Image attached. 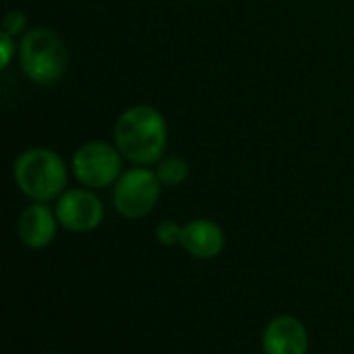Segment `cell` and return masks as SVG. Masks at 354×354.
<instances>
[{"label":"cell","mask_w":354,"mask_h":354,"mask_svg":"<svg viewBox=\"0 0 354 354\" xmlns=\"http://www.w3.org/2000/svg\"><path fill=\"white\" fill-rule=\"evenodd\" d=\"M114 141L122 158L139 166H149L162 160L168 143V127L156 108L139 104L118 116Z\"/></svg>","instance_id":"cell-1"},{"label":"cell","mask_w":354,"mask_h":354,"mask_svg":"<svg viewBox=\"0 0 354 354\" xmlns=\"http://www.w3.org/2000/svg\"><path fill=\"white\" fill-rule=\"evenodd\" d=\"M12 174L17 187L39 203L60 197L66 189V166L56 151L46 147L23 151L15 162Z\"/></svg>","instance_id":"cell-2"},{"label":"cell","mask_w":354,"mask_h":354,"mask_svg":"<svg viewBox=\"0 0 354 354\" xmlns=\"http://www.w3.org/2000/svg\"><path fill=\"white\" fill-rule=\"evenodd\" d=\"M19 62L33 83H54L66 71V46L52 29L35 27L27 31L19 44Z\"/></svg>","instance_id":"cell-3"},{"label":"cell","mask_w":354,"mask_h":354,"mask_svg":"<svg viewBox=\"0 0 354 354\" xmlns=\"http://www.w3.org/2000/svg\"><path fill=\"white\" fill-rule=\"evenodd\" d=\"M160 189L162 183L153 170L133 168L120 174V178L116 180L112 201L118 214H122L124 218H143L156 207L160 199Z\"/></svg>","instance_id":"cell-4"},{"label":"cell","mask_w":354,"mask_h":354,"mask_svg":"<svg viewBox=\"0 0 354 354\" xmlns=\"http://www.w3.org/2000/svg\"><path fill=\"white\" fill-rule=\"evenodd\" d=\"M122 153L104 141H89L73 156V172L89 189H106L120 178Z\"/></svg>","instance_id":"cell-5"},{"label":"cell","mask_w":354,"mask_h":354,"mask_svg":"<svg viewBox=\"0 0 354 354\" xmlns=\"http://www.w3.org/2000/svg\"><path fill=\"white\" fill-rule=\"evenodd\" d=\"M56 218L71 232H91L102 224L104 205L91 191L71 189L58 197Z\"/></svg>","instance_id":"cell-6"},{"label":"cell","mask_w":354,"mask_h":354,"mask_svg":"<svg viewBox=\"0 0 354 354\" xmlns=\"http://www.w3.org/2000/svg\"><path fill=\"white\" fill-rule=\"evenodd\" d=\"M266 354H307L309 336L301 319L292 315H280L263 330Z\"/></svg>","instance_id":"cell-7"},{"label":"cell","mask_w":354,"mask_h":354,"mask_svg":"<svg viewBox=\"0 0 354 354\" xmlns=\"http://www.w3.org/2000/svg\"><path fill=\"white\" fill-rule=\"evenodd\" d=\"M56 212H52L46 203H33L29 205L17 222V232L19 239L31 247V249H44L48 247L54 236H56V226H58Z\"/></svg>","instance_id":"cell-8"},{"label":"cell","mask_w":354,"mask_h":354,"mask_svg":"<svg viewBox=\"0 0 354 354\" xmlns=\"http://www.w3.org/2000/svg\"><path fill=\"white\" fill-rule=\"evenodd\" d=\"M226 243L224 230L212 220H191L183 226L180 247L197 259H214L222 253Z\"/></svg>","instance_id":"cell-9"},{"label":"cell","mask_w":354,"mask_h":354,"mask_svg":"<svg viewBox=\"0 0 354 354\" xmlns=\"http://www.w3.org/2000/svg\"><path fill=\"white\" fill-rule=\"evenodd\" d=\"M156 174H158V178H160L162 185L176 187V185H183L187 180V176H189V164L183 158L170 156L166 160H160Z\"/></svg>","instance_id":"cell-10"},{"label":"cell","mask_w":354,"mask_h":354,"mask_svg":"<svg viewBox=\"0 0 354 354\" xmlns=\"http://www.w3.org/2000/svg\"><path fill=\"white\" fill-rule=\"evenodd\" d=\"M156 239H158L160 245H166V247L180 245V241H183V226H178L174 220H164L156 228Z\"/></svg>","instance_id":"cell-11"},{"label":"cell","mask_w":354,"mask_h":354,"mask_svg":"<svg viewBox=\"0 0 354 354\" xmlns=\"http://www.w3.org/2000/svg\"><path fill=\"white\" fill-rule=\"evenodd\" d=\"M27 27V17L23 10H8V15L4 17V23H2V31H6L8 35H19L23 33Z\"/></svg>","instance_id":"cell-12"},{"label":"cell","mask_w":354,"mask_h":354,"mask_svg":"<svg viewBox=\"0 0 354 354\" xmlns=\"http://www.w3.org/2000/svg\"><path fill=\"white\" fill-rule=\"evenodd\" d=\"M15 54V44H12V35H8L6 31L0 33V64L2 68H6L10 64V58Z\"/></svg>","instance_id":"cell-13"},{"label":"cell","mask_w":354,"mask_h":354,"mask_svg":"<svg viewBox=\"0 0 354 354\" xmlns=\"http://www.w3.org/2000/svg\"><path fill=\"white\" fill-rule=\"evenodd\" d=\"M48 354H62V353H48Z\"/></svg>","instance_id":"cell-14"}]
</instances>
